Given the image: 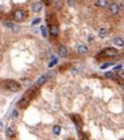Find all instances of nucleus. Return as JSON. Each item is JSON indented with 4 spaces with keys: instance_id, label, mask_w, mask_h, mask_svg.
Returning <instances> with one entry per match:
<instances>
[{
    "instance_id": "nucleus-1",
    "label": "nucleus",
    "mask_w": 124,
    "mask_h": 140,
    "mask_svg": "<svg viewBox=\"0 0 124 140\" xmlns=\"http://www.w3.org/2000/svg\"><path fill=\"white\" fill-rule=\"evenodd\" d=\"M4 88H5L8 92H19V90H20V88H22V85L18 82V81L7 80V81L4 82Z\"/></svg>"
},
{
    "instance_id": "nucleus-2",
    "label": "nucleus",
    "mask_w": 124,
    "mask_h": 140,
    "mask_svg": "<svg viewBox=\"0 0 124 140\" xmlns=\"http://www.w3.org/2000/svg\"><path fill=\"white\" fill-rule=\"evenodd\" d=\"M119 54V51L116 50V48L113 47H105L104 50H102L101 53H98V55L97 57H105V58H112V57H116Z\"/></svg>"
},
{
    "instance_id": "nucleus-3",
    "label": "nucleus",
    "mask_w": 124,
    "mask_h": 140,
    "mask_svg": "<svg viewBox=\"0 0 124 140\" xmlns=\"http://www.w3.org/2000/svg\"><path fill=\"white\" fill-rule=\"evenodd\" d=\"M27 18V14L24 10H20V8H18L12 12V19L15 22H23L24 19Z\"/></svg>"
},
{
    "instance_id": "nucleus-4",
    "label": "nucleus",
    "mask_w": 124,
    "mask_h": 140,
    "mask_svg": "<svg viewBox=\"0 0 124 140\" xmlns=\"http://www.w3.org/2000/svg\"><path fill=\"white\" fill-rule=\"evenodd\" d=\"M108 8H109V12H111V15H117L119 12H120V8H121V5L119 4V3H109Z\"/></svg>"
},
{
    "instance_id": "nucleus-5",
    "label": "nucleus",
    "mask_w": 124,
    "mask_h": 140,
    "mask_svg": "<svg viewBox=\"0 0 124 140\" xmlns=\"http://www.w3.org/2000/svg\"><path fill=\"white\" fill-rule=\"evenodd\" d=\"M38 92H39V90H38V86H35V88H32V89H28V90L26 92L24 97H26L27 100H30V101H31L32 98L38 94Z\"/></svg>"
},
{
    "instance_id": "nucleus-6",
    "label": "nucleus",
    "mask_w": 124,
    "mask_h": 140,
    "mask_svg": "<svg viewBox=\"0 0 124 140\" xmlns=\"http://www.w3.org/2000/svg\"><path fill=\"white\" fill-rule=\"evenodd\" d=\"M50 35H51L53 38H57L59 35V27H58V24H55V23L50 24Z\"/></svg>"
},
{
    "instance_id": "nucleus-7",
    "label": "nucleus",
    "mask_w": 124,
    "mask_h": 140,
    "mask_svg": "<svg viewBox=\"0 0 124 140\" xmlns=\"http://www.w3.org/2000/svg\"><path fill=\"white\" fill-rule=\"evenodd\" d=\"M70 118L74 121V124L77 125V128L81 129V125H82V120H81L80 116H78V114H70Z\"/></svg>"
},
{
    "instance_id": "nucleus-8",
    "label": "nucleus",
    "mask_w": 124,
    "mask_h": 140,
    "mask_svg": "<svg viewBox=\"0 0 124 140\" xmlns=\"http://www.w3.org/2000/svg\"><path fill=\"white\" fill-rule=\"evenodd\" d=\"M28 104H30V100H27L26 97H22L20 100H19V102H18V107L20 108V109H26L28 107Z\"/></svg>"
},
{
    "instance_id": "nucleus-9",
    "label": "nucleus",
    "mask_w": 124,
    "mask_h": 140,
    "mask_svg": "<svg viewBox=\"0 0 124 140\" xmlns=\"http://www.w3.org/2000/svg\"><path fill=\"white\" fill-rule=\"evenodd\" d=\"M68 54H69V51H68V48L65 47V46H59L58 47V55L61 57V58L68 57Z\"/></svg>"
},
{
    "instance_id": "nucleus-10",
    "label": "nucleus",
    "mask_w": 124,
    "mask_h": 140,
    "mask_svg": "<svg viewBox=\"0 0 124 140\" xmlns=\"http://www.w3.org/2000/svg\"><path fill=\"white\" fill-rule=\"evenodd\" d=\"M108 34H109V31H108V28H105V27H101V28L98 30V38H101V39H105V38L108 37Z\"/></svg>"
},
{
    "instance_id": "nucleus-11",
    "label": "nucleus",
    "mask_w": 124,
    "mask_h": 140,
    "mask_svg": "<svg viewBox=\"0 0 124 140\" xmlns=\"http://www.w3.org/2000/svg\"><path fill=\"white\" fill-rule=\"evenodd\" d=\"M113 44L117 47H124V41L120 37H115L113 38Z\"/></svg>"
},
{
    "instance_id": "nucleus-12",
    "label": "nucleus",
    "mask_w": 124,
    "mask_h": 140,
    "mask_svg": "<svg viewBox=\"0 0 124 140\" xmlns=\"http://www.w3.org/2000/svg\"><path fill=\"white\" fill-rule=\"evenodd\" d=\"M77 51H78V54H86L88 53V46L86 44H78L77 46Z\"/></svg>"
},
{
    "instance_id": "nucleus-13",
    "label": "nucleus",
    "mask_w": 124,
    "mask_h": 140,
    "mask_svg": "<svg viewBox=\"0 0 124 140\" xmlns=\"http://www.w3.org/2000/svg\"><path fill=\"white\" fill-rule=\"evenodd\" d=\"M31 8H32V11H34V12H39V11L42 10V3H41V1H37V3H32Z\"/></svg>"
},
{
    "instance_id": "nucleus-14",
    "label": "nucleus",
    "mask_w": 124,
    "mask_h": 140,
    "mask_svg": "<svg viewBox=\"0 0 124 140\" xmlns=\"http://www.w3.org/2000/svg\"><path fill=\"white\" fill-rule=\"evenodd\" d=\"M46 81H47V77H46V74H45V75H41V77L38 78V81H37V86H38V88H39V86H42L43 84L46 82Z\"/></svg>"
},
{
    "instance_id": "nucleus-15",
    "label": "nucleus",
    "mask_w": 124,
    "mask_h": 140,
    "mask_svg": "<svg viewBox=\"0 0 124 140\" xmlns=\"http://www.w3.org/2000/svg\"><path fill=\"white\" fill-rule=\"evenodd\" d=\"M94 5L104 8V7H108V5H109V3H108V1H105V0H98V1H96V3H94Z\"/></svg>"
},
{
    "instance_id": "nucleus-16",
    "label": "nucleus",
    "mask_w": 124,
    "mask_h": 140,
    "mask_svg": "<svg viewBox=\"0 0 124 140\" xmlns=\"http://www.w3.org/2000/svg\"><path fill=\"white\" fill-rule=\"evenodd\" d=\"M5 135H7L8 137H14V136H15V129L12 128V127H8L7 131H5Z\"/></svg>"
},
{
    "instance_id": "nucleus-17",
    "label": "nucleus",
    "mask_w": 124,
    "mask_h": 140,
    "mask_svg": "<svg viewBox=\"0 0 124 140\" xmlns=\"http://www.w3.org/2000/svg\"><path fill=\"white\" fill-rule=\"evenodd\" d=\"M22 85L23 86H30L31 85V80H30V78H23V80H22Z\"/></svg>"
},
{
    "instance_id": "nucleus-18",
    "label": "nucleus",
    "mask_w": 124,
    "mask_h": 140,
    "mask_svg": "<svg viewBox=\"0 0 124 140\" xmlns=\"http://www.w3.org/2000/svg\"><path fill=\"white\" fill-rule=\"evenodd\" d=\"M53 133L54 135H59V133H61V127H59V125H54V127H53Z\"/></svg>"
},
{
    "instance_id": "nucleus-19",
    "label": "nucleus",
    "mask_w": 124,
    "mask_h": 140,
    "mask_svg": "<svg viewBox=\"0 0 124 140\" xmlns=\"http://www.w3.org/2000/svg\"><path fill=\"white\" fill-rule=\"evenodd\" d=\"M46 77H47V80H51V78H54V77H55V71H54V70H50L47 74H46Z\"/></svg>"
},
{
    "instance_id": "nucleus-20",
    "label": "nucleus",
    "mask_w": 124,
    "mask_h": 140,
    "mask_svg": "<svg viewBox=\"0 0 124 140\" xmlns=\"http://www.w3.org/2000/svg\"><path fill=\"white\" fill-rule=\"evenodd\" d=\"M105 77H107V78L113 80V78H115V73H113V71H107V73H105Z\"/></svg>"
},
{
    "instance_id": "nucleus-21",
    "label": "nucleus",
    "mask_w": 124,
    "mask_h": 140,
    "mask_svg": "<svg viewBox=\"0 0 124 140\" xmlns=\"http://www.w3.org/2000/svg\"><path fill=\"white\" fill-rule=\"evenodd\" d=\"M57 62H58V59H57V57H53V58H51V61H50V63H49V66L51 67V66H54V65L57 63Z\"/></svg>"
},
{
    "instance_id": "nucleus-22",
    "label": "nucleus",
    "mask_w": 124,
    "mask_h": 140,
    "mask_svg": "<svg viewBox=\"0 0 124 140\" xmlns=\"http://www.w3.org/2000/svg\"><path fill=\"white\" fill-rule=\"evenodd\" d=\"M80 140H89V137L86 133H80Z\"/></svg>"
},
{
    "instance_id": "nucleus-23",
    "label": "nucleus",
    "mask_w": 124,
    "mask_h": 140,
    "mask_svg": "<svg viewBox=\"0 0 124 140\" xmlns=\"http://www.w3.org/2000/svg\"><path fill=\"white\" fill-rule=\"evenodd\" d=\"M18 117V111H16V109H14V111H12V113H11V118H16Z\"/></svg>"
},
{
    "instance_id": "nucleus-24",
    "label": "nucleus",
    "mask_w": 124,
    "mask_h": 140,
    "mask_svg": "<svg viewBox=\"0 0 124 140\" xmlns=\"http://www.w3.org/2000/svg\"><path fill=\"white\" fill-rule=\"evenodd\" d=\"M117 75H119V78L124 80V70H119V71H117Z\"/></svg>"
},
{
    "instance_id": "nucleus-25",
    "label": "nucleus",
    "mask_w": 124,
    "mask_h": 140,
    "mask_svg": "<svg viewBox=\"0 0 124 140\" xmlns=\"http://www.w3.org/2000/svg\"><path fill=\"white\" fill-rule=\"evenodd\" d=\"M4 24H5L7 27H8V28H14V27H15V26H14V23H12V22H5Z\"/></svg>"
},
{
    "instance_id": "nucleus-26",
    "label": "nucleus",
    "mask_w": 124,
    "mask_h": 140,
    "mask_svg": "<svg viewBox=\"0 0 124 140\" xmlns=\"http://www.w3.org/2000/svg\"><path fill=\"white\" fill-rule=\"evenodd\" d=\"M41 30H42V34H43V37L46 38V37H47V31H46V27H43V26H42V28H41Z\"/></svg>"
},
{
    "instance_id": "nucleus-27",
    "label": "nucleus",
    "mask_w": 124,
    "mask_h": 140,
    "mask_svg": "<svg viewBox=\"0 0 124 140\" xmlns=\"http://www.w3.org/2000/svg\"><path fill=\"white\" fill-rule=\"evenodd\" d=\"M111 62H108V63H104V65H101V69H105V67H108V66H111Z\"/></svg>"
},
{
    "instance_id": "nucleus-28",
    "label": "nucleus",
    "mask_w": 124,
    "mask_h": 140,
    "mask_svg": "<svg viewBox=\"0 0 124 140\" xmlns=\"http://www.w3.org/2000/svg\"><path fill=\"white\" fill-rule=\"evenodd\" d=\"M37 23H39V19H35V20L32 22V24H37Z\"/></svg>"
},
{
    "instance_id": "nucleus-29",
    "label": "nucleus",
    "mask_w": 124,
    "mask_h": 140,
    "mask_svg": "<svg viewBox=\"0 0 124 140\" xmlns=\"http://www.w3.org/2000/svg\"><path fill=\"white\" fill-rule=\"evenodd\" d=\"M121 88H123V92H124V84H123V85H121Z\"/></svg>"
},
{
    "instance_id": "nucleus-30",
    "label": "nucleus",
    "mask_w": 124,
    "mask_h": 140,
    "mask_svg": "<svg viewBox=\"0 0 124 140\" xmlns=\"http://www.w3.org/2000/svg\"><path fill=\"white\" fill-rule=\"evenodd\" d=\"M123 140H124V139H123Z\"/></svg>"
}]
</instances>
